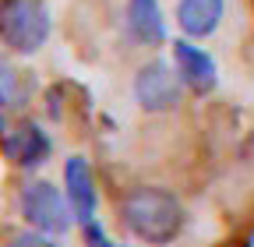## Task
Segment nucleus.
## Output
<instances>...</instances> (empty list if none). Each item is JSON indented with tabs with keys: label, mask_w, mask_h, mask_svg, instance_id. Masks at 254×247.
<instances>
[{
	"label": "nucleus",
	"mask_w": 254,
	"mask_h": 247,
	"mask_svg": "<svg viewBox=\"0 0 254 247\" xmlns=\"http://www.w3.org/2000/svg\"><path fill=\"white\" fill-rule=\"evenodd\" d=\"M120 215H124V226L131 237H138L141 244H152V247H163L170 244L180 226H184V208L180 201L163 191V187H138L124 198L120 205Z\"/></svg>",
	"instance_id": "obj_1"
},
{
	"label": "nucleus",
	"mask_w": 254,
	"mask_h": 247,
	"mask_svg": "<svg viewBox=\"0 0 254 247\" xmlns=\"http://www.w3.org/2000/svg\"><path fill=\"white\" fill-rule=\"evenodd\" d=\"M50 36V14L39 0H4L0 4V39L14 53H36Z\"/></svg>",
	"instance_id": "obj_2"
},
{
	"label": "nucleus",
	"mask_w": 254,
	"mask_h": 247,
	"mask_svg": "<svg viewBox=\"0 0 254 247\" xmlns=\"http://www.w3.org/2000/svg\"><path fill=\"white\" fill-rule=\"evenodd\" d=\"M21 212H25V219L36 226L39 233H64L71 226V205L67 198H64L53 184L46 180H36V184H28L25 194H21Z\"/></svg>",
	"instance_id": "obj_3"
},
{
	"label": "nucleus",
	"mask_w": 254,
	"mask_h": 247,
	"mask_svg": "<svg viewBox=\"0 0 254 247\" xmlns=\"http://www.w3.org/2000/svg\"><path fill=\"white\" fill-rule=\"evenodd\" d=\"M134 96L141 103V110L148 113H163V110H173L177 99H180V81L177 74L163 64V60H152L145 64L134 78Z\"/></svg>",
	"instance_id": "obj_4"
},
{
	"label": "nucleus",
	"mask_w": 254,
	"mask_h": 247,
	"mask_svg": "<svg viewBox=\"0 0 254 247\" xmlns=\"http://www.w3.org/2000/svg\"><path fill=\"white\" fill-rule=\"evenodd\" d=\"M4 152H7V159L14 166H39L46 156H50V138L46 131L39 127V124H32V120H18L14 127L4 131Z\"/></svg>",
	"instance_id": "obj_5"
},
{
	"label": "nucleus",
	"mask_w": 254,
	"mask_h": 247,
	"mask_svg": "<svg viewBox=\"0 0 254 247\" xmlns=\"http://www.w3.org/2000/svg\"><path fill=\"white\" fill-rule=\"evenodd\" d=\"M64 180H67V205H71V215L78 223H92L95 215V184H92V170L81 156L67 159L64 166Z\"/></svg>",
	"instance_id": "obj_6"
},
{
	"label": "nucleus",
	"mask_w": 254,
	"mask_h": 247,
	"mask_svg": "<svg viewBox=\"0 0 254 247\" xmlns=\"http://www.w3.org/2000/svg\"><path fill=\"white\" fill-rule=\"evenodd\" d=\"M173 57H177V67H180V78H184V85L190 88V92H212L215 88V64H212V57L208 53H201L198 46H190L187 39L184 43H177L173 46Z\"/></svg>",
	"instance_id": "obj_7"
},
{
	"label": "nucleus",
	"mask_w": 254,
	"mask_h": 247,
	"mask_svg": "<svg viewBox=\"0 0 254 247\" xmlns=\"http://www.w3.org/2000/svg\"><path fill=\"white\" fill-rule=\"evenodd\" d=\"M219 18H222V0H180V7H177L180 28L194 39L215 32Z\"/></svg>",
	"instance_id": "obj_8"
},
{
	"label": "nucleus",
	"mask_w": 254,
	"mask_h": 247,
	"mask_svg": "<svg viewBox=\"0 0 254 247\" xmlns=\"http://www.w3.org/2000/svg\"><path fill=\"white\" fill-rule=\"evenodd\" d=\"M127 21H131V32L145 43V46H159L166 36L163 28V11H159L155 0H127Z\"/></svg>",
	"instance_id": "obj_9"
},
{
	"label": "nucleus",
	"mask_w": 254,
	"mask_h": 247,
	"mask_svg": "<svg viewBox=\"0 0 254 247\" xmlns=\"http://www.w3.org/2000/svg\"><path fill=\"white\" fill-rule=\"evenodd\" d=\"M7 247H57V244H50L46 233H18Z\"/></svg>",
	"instance_id": "obj_10"
},
{
	"label": "nucleus",
	"mask_w": 254,
	"mask_h": 247,
	"mask_svg": "<svg viewBox=\"0 0 254 247\" xmlns=\"http://www.w3.org/2000/svg\"><path fill=\"white\" fill-rule=\"evenodd\" d=\"M88 247H113V244L99 233V226H95V223H88Z\"/></svg>",
	"instance_id": "obj_11"
},
{
	"label": "nucleus",
	"mask_w": 254,
	"mask_h": 247,
	"mask_svg": "<svg viewBox=\"0 0 254 247\" xmlns=\"http://www.w3.org/2000/svg\"><path fill=\"white\" fill-rule=\"evenodd\" d=\"M4 103H7V99H4V92H0V106H4Z\"/></svg>",
	"instance_id": "obj_12"
}]
</instances>
